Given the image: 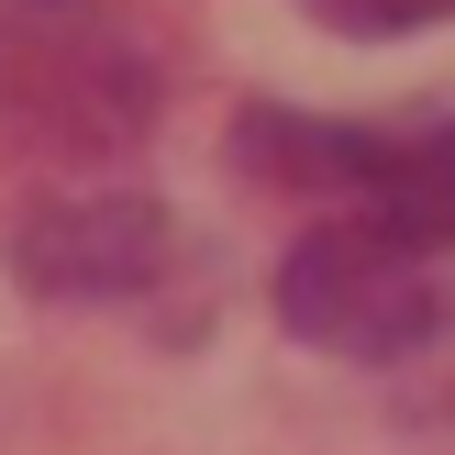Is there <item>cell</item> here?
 I'll list each match as a JSON object with an SVG mask.
<instances>
[{"instance_id":"3","label":"cell","mask_w":455,"mask_h":455,"mask_svg":"<svg viewBox=\"0 0 455 455\" xmlns=\"http://www.w3.org/2000/svg\"><path fill=\"white\" fill-rule=\"evenodd\" d=\"M234 167L267 189L345 200V222H400L455 244V111L444 123H311V111H244Z\"/></svg>"},{"instance_id":"5","label":"cell","mask_w":455,"mask_h":455,"mask_svg":"<svg viewBox=\"0 0 455 455\" xmlns=\"http://www.w3.org/2000/svg\"><path fill=\"white\" fill-rule=\"evenodd\" d=\"M323 34H355V44H400V34H434L455 22V0H300Z\"/></svg>"},{"instance_id":"4","label":"cell","mask_w":455,"mask_h":455,"mask_svg":"<svg viewBox=\"0 0 455 455\" xmlns=\"http://www.w3.org/2000/svg\"><path fill=\"white\" fill-rule=\"evenodd\" d=\"M167 256H178V222L145 189H56L12 234V278L34 300H145Z\"/></svg>"},{"instance_id":"2","label":"cell","mask_w":455,"mask_h":455,"mask_svg":"<svg viewBox=\"0 0 455 455\" xmlns=\"http://www.w3.org/2000/svg\"><path fill=\"white\" fill-rule=\"evenodd\" d=\"M278 323L323 355H355V367H389V355H422L455 323V267L444 244L400 234V222H311L278 267Z\"/></svg>"},{"instance_id":"1","label":"cell","mask_w":455,"mask_h":455,"mask_svg":"<svg viewBox=\"0 0 455 455\" xmlns=\"http://www.w3.org/2000/svg\"><path fill=\"white\" fill-rule=\"evenodd\" d=\"M0 111L34 156L100 167L145 133L156 56L111 0H0Z\"/></svg>"}]
</instances>
